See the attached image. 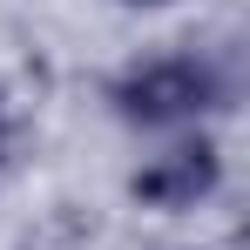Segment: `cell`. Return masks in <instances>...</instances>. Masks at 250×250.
Returning <instances> with one entry per match:
<instances>
[{"label":"cell","mask_w":250,"mask_h":250,"mask_svg":"<svg viewBox=\"0 0 250 250\" xmlns=\"http://www.w3.org/2000/svg\"><path fill=\"white\" fill-rule=\"evenodd\" d=\"M115 102H122L128 122H183V115H196L216 102V82H209V68L196 61H156V68H142V75H128L115 88Z\"/></svg>","instance_id":"cell-1"},{"label":"cell","mask_w":250,"mask_h":250,"mask_svg":"<svg viewBox=\"0 0 250 250\" xmlns=\"http://www.w3.org/2000/svg\"><path fill=\"white\" fill-rule=\"evenodd\" d=\"M128 189H135V203H149V209H189L196 196H209V189H216V149H209V142L169 149L163 163L142 169Z\"/></svg>","instance_id":"cell-2"},{"label":"cell","mask_w":250,"mask_h":250,"mask_svg":"<svg viewBox=\"0 0 250 250\" xmlns=\"http://www.w3.org/2000/svg\"><path fill=\"white\" fill-rule=\"evenodd\" d=\"M135 7H163V0H135Z\"/></svg>","instance_id":"cell-3"}]
</instances>
